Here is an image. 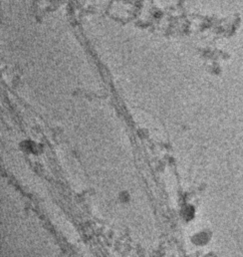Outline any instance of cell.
<instances>
[{"mask_svg":"<svg viewBox=\"0 0 243 257\" xmlns=\"http://www.w3.org/2000/svg\"><path fill=\"white\" fill-rule=\"evenodd\" d=\"M116 200L123 205H127L132 201V195L128 190H122L116 195Z\"/></svg>","mask_w":243,"mask_h":257,"instance_id":"cell-2","label":"cell"},{"mask_svg":"<svg viewBox=\"0 0 243 257\" xmlns=\"http://www.w3.org/2000/svg\"><path fill=\"white\" fill-rule=\"evenodd\" d=\"M18 147L21 152L30 156H39L44 151V146L32 139H24L18 144Z\"/></svg>","mask_w":243,"mask_h":257,"instance_id":"cell-1","label":"cell"}]
</instances>
